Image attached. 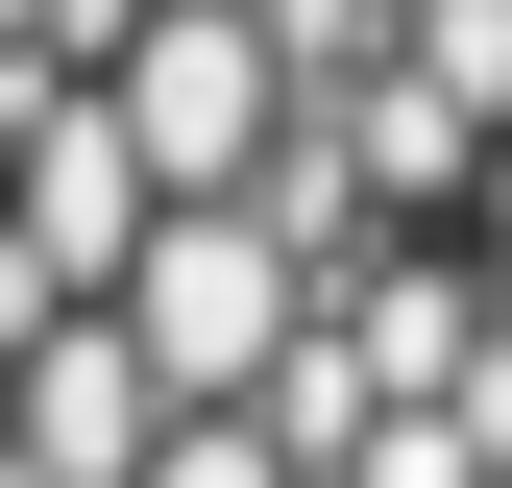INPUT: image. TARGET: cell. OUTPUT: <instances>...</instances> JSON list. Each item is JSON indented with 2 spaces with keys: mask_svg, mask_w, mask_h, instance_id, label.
Wrapping results in <instances>:
<instances>
[{
  "mask_svg": "<svg viewBox=\"0 0 512 488\" xmlns=\"http://www.w3.org/2000/svg\"><path fill=\"white\" fill-rule=\"evenodd\" d=\"M122 244H147V196H122L98 98H25V147H0V318H98Z\"/></svg>",
  "mask_w": 512,
  "mask_h": 488,
  "instance_id": "3957f363",
  "label": "cell"
},
{
  "mask_svg": "<svg viewBox=\"0 0 512 488\" xmlns=\"http://www.w3.org/2000/svg\"><path fill=\"white\" fill-rule=\"evenodd\" d=\"M293 293H317V269H293L244 196H171V220L98 269V342L147 366V415H244V391H269V342H293Z\"/></svg>",
  "mask_w": 512,
  "mask_h": 488,
  "instance_id": "6da1fadb",
  "label": "cell"
},
{
  "mask_svg": "<svg viewBox=\"0 0 512 488\" xmlns=\"http://www.w3.org/2000/svg\"><path fill=\"white\" fill-rule=\"evenodd\" d=\"M122 488H293V464H269V415H171V440L122 464Z\"/></svg>",
  "mask_w": 512,
  "mask_h": 488,
  "instance_id": "5b68a950",
  "label": "cell"
},
{
  "mask_svg": "<svg viewBox=\"0 0 512 488\" xmlns=\"http://www.w3.org/2000/svg\"><path fill=\"white\" fill-rule=\"evenodd\" d=\"M0 366H25V391H0V488H122V464L171 440L147 366H122L98 318H0Z\"/></svg>",
  "mask_w": 512,
  "mask_h": 488,
  "instance_id": "277c9868",
  "label": "cell"
},
{
  "mask_svg": "<svg viewBox=\"0 0 512 488\" xmlns=\"http://www.w3.org/2000/svg\"><path fill=\"white\" fill-rule=\"evenodd\" d=\"M269 122H293V74H269V25L244 0H147V25L98 49V147H122V196H269Z\"/></svg>",
  "mask_w": 512,
  "mask_h": 488,
  "instance_id": "7a4b0ae2",
  "label": "cell"
},
{
  "mask_svg": "<svg viewBox=\"0 0 512 488\" xmlns=\"http://www.w3.org/2000/svg\"><path fill=\"white\" fill-rule=\"evenodd\" d=\"M122 25H147V0H0V49H25V74H98Z\"/></svg>",
  "mask_w": 512,
  "mask_h": 488,
  "instance_id": "8992f818",
  "label": "cell"
}]
</instances>
